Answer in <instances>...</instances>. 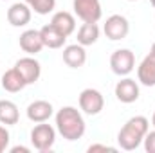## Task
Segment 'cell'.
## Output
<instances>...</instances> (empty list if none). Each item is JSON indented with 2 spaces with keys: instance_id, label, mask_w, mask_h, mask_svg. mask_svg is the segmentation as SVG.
Wrapping results in <instances>:
<instances>
[{
  "instance_id": "7",
  "label": "cell",
  "mask_w": 155,
  "mask_h": 153,
  "mask_svg": "<svg viewBox=\"0 0 155 153\" xmlns=\"http://www.w3.org/2000/svg\"><path fill=\"white\" fill-rule=\"evenodd\" d=\"M103 31L107 34V38L112 40V41H119V40L126 38L128 33H130V24L128 20L123 16V15H112L107 18L105 25H103Z\"/></svg>"
},
{
  "instance_id": "20",
  "label": "cell",
  "mask_w": 155,
  "mask_h": 153,
  "mask_svg": "<svg viewBox=\"0 0 155 153\" xmlns=\"http://www.w3.org/2000/svg\"><path fill=\"white\" fill-rule=\"evenodd\" d=\"M29 5H31V9H33L35 13H38V15H49V13L54 11L56 0H33Z\"/></svg>"
},
{
  "instance_id": "16",
  "label": "cell",
  "mask_w": 155,
  "mask_h": 153,
  "mask_svg": "<svg viewBox=\"0 0 155 153\" xmlns=\"http://www.w3.org/2000/svg\"><path fill=\"white\" fill-rule=\"evenodd\" d=\"M40 34H41V40H43V45L49 47V49H61L65 45V40L67 36L61 34L52 24H47L40 29Z\"/></svg>"
},
{
  "instance_id": "23",
  "label": "cell",
  "mask_w": 155,
  "mask_h": 153,
  "mask_svg": "<svg viewBox=\"0 0 155 153\" xmlns=\"http://www.w3.org/2000/svg\"><path fill=\"white\" fill-rule=\"evenodd\" d=\"M87 151L88 153H94V151H116V148L107 146V144H90V146L87 148Z\"/></svg>"
},
{
  "instance_id": "13",
  "label": "cell",
  "mask_w": 155,
  "mask_h": 153,
  "mask_svg": "<svg viewBox=\"0 0 155 153\" xmlns=\"http://www.w3.org/2000/svg\"><path fill=\"white\" fill-rule=\"evenodd\" d=\"M137 81L144 86H155V52L144 56L137 67Z\"/></svg>"
},
{
  "instance_id": "11",
  "label": "cell",
  "mask_w": 155,
  "mask_h": 153,
  "mask_svg": "<svg viewBox=\"0 0 155 153\" xmlns=\"http://www.w3.org/2000/svg\"><path fill=\"white\" fill-rule=\"evenodd\" d=\"M18 43H20V49H22L24 52H27L29 56L38 54L40 50L45 47V45H43V40H41V34H40V31H36V29H27V31H24V33L20 34Z\"/></svg>"
},
{
  "instance_id": "22",
  "label": "cell",
  "mask_w": 155,
  "mask_h": 153,
  "mask_svg": "<svg viewBox=\"0 0 155 153\" xmlns=\"http://www.w3.org/2000/svg\"><path fill=\"white\" fill-rule=\"evenodd\" d=\"M144 150L148 153H155V130L153 132H150L148 130V133L144 135Z\"/></svg>"
},
{
  "instance_id": "4",
  "label": "cell",
  "mask_w": 155,
  "mask_h": 153,
  "mask_svg": "<svg viewBox=\"0 0 155 153\" xmlns=\"http://www.w3.org/2000/svg\"><path fill=\"white\" fill-rule=\"evenodd\" d=\"M72 9L79 20L90 24H97L103 15L99 0H72Z\"/></svg>"
},
{
  "instance_id": "19",
  "label": "cell",
  "mask_w": 155,
  "mask_h": 153,
  "mask_svg": "<svg viewBox=\"0 0 155 153\" xmlns=\"http://www.w3.org/2000/svg\"><path fill=\"white\" fill-rule=\"evenodd\" d=\"M99 40V27L97 24H90V22H83V25L78 31V43L83 47H88L92 43H96Z\"/></svg>"
},
{
  "instance_id": "14",
  "label": "cell",
  "mask_w": 155,
  "mask_h": 153,
  "mask_svg": "<svg viewBox=\"0 0 155 153\" xmlns=\"http://www.w3.org/2000/svg\"><path fill=\"white\" fill-rule=\"evenodd\" d=\"M63 63L67 65V67H71V69H79V67H83L85 65V61H87V50H85V47L83 45H79V43H74V45H67L65 49H63Z\"/></svg>"
},
{
  "instance_id": "27",
  "label": "cell",
  "mask_w": 155,
  "mask_h": 153,
  "mask_svg": "<svg viewBox=\"0 0 155 153\" xmlns=\"http://www.w3.org/2000/svg\"><path fill=\"white\" fill-rule=\"evenodd\" d=\"M150 4H152V5L155 7V0H150Z\"/></svg>"
},
{
  "instance_id": "9",
  "label": "cell",
  "mask_w": 155,
  "mask_h": 153,
  "mask_svg": "<svg viewBox=\"0 0 155 153\" xmlns=\"http://www.w3.org/2000/svg\"><path fill=\"white\" fill-rule=\"evenodd\" d=\"M116 97L124 105L135 103L139 99V83L132 77H123L116 85Z\"/></svg>"
},
{
  "instance_id": "25",
  "label": "cell",
  "mask_w": 155,
  "mask_h": 153,
  "mask_svg": "<svg viewBox=\"0 0 155 153\" xmlns=\"http://www.w3.org/2000/svg\"><path fill=\"white\" fill-rule=\"evenodd\" d=\"M152 124H153V128H155V110H153V115H152Z\"/></svg>"
},
{
  "instance_id": "8",
  "label": "cell",
  "mask_w": 155,
  "mask_h": 153,
  "mask_svg": "<svg viewBox=\"0 0 155 153\" xmlns=\"http://www.w3.org/2000/svg\"><path fill=\"white\" fill-rule=\"evenodd\" d=\"M15 69L22 74L25 85H33L36 83L41 76V65L33 58V56H25V58H20L16 63H15Z\"/></svg>"
},
{
  "instance_id": "12",
  "label": "cell",
  "mask_w": 155,
  "mask_h": 153,
  "mask_svg": "<svg viewBox=\"0 0 155 153\" xmlns=\"http://www.w3.org/2000/svg\"><path fill=\"white\" fill-rule=\"evenodd\" d=\"M52 114H54L52 105L49 101H43V99L33 101L27 106V119L33 121V122H45L52 117Z\"/></svg>"
},
{
  "instance_id": "24",
  "label": "cell",
  "mask_w": 155,
  "mask_h": 153,
  "mask_svg": "<svg viewBox=\"0 0 155 153\" xmlns=\"http://www.w3.org/2000/svg\"><path fill=\"white\" fill-rule=\"evenodd\" d=\"M18 151L29 153L31 150H29V148H25V146H15V148H11V153H18Z\"/></svg>"
},
{
  "instance_id": "5",
  "label": "cell",
  "mask_w": 155,
  "mask_h": 153,
  "mask_svg": "<svg viewBox=\"0 0 155 153\" xmlns=\"http://www.w3.org/2000/svg\"><path fill=\"white\" fill-rule=\"evenodd\" d=\"M110 69L117 76H128L135 69V54L130 49H117L110 56Z\"/></svg>"
},
{
  "instance_id": "29",
  "label": "cell",
  "mask_w": 155,
  "mask_h": 153,
  "mask_svg": "<svg viewBox=\"0 0 155 153\" xmlns=\"http://www.w3.org/2000/svg\"><path fill=\"white\" fill-rule=\"evenodd\" d=\"M128 2H135V0H128Z\"/></svg>"
},
{
  "instance_id": "3",
  "label": "cell",
  "mask_w": 155,
  "mask_h": 153,
  "mask_svg": "<svg viewBox=\"0 0 155 153\" xmlns=\"http://www.w3.org/2000/svg\"><path fill=\"white\" fill-rule=\"evenodd\" d=\"M56 142V130L45 122H36V126L31 130V144L35 150L41 153H47L52 150Z\"/></svg>"
},
{
  "instance_id": "2",
  "label": "cell",
  "mask_w": 155,
  "mask_h": 153,
  "mask_svg": "<svg viewBox=\"0 0 155 153\" xmlns=\"http://www.w3.org/2000/svg\"><path fill=\"white\" fill-rule=\"evenodd\" d=\"M56 130L67 141H78L85 135L87 124L81 112L74 106H61L56 112Z\"/></svg>"
},
{
  "instance_id": "15",
  "label": "cell",
  "mask_w": 155,
  "mask_h": 153,
  "mask_svg": "<svg viewBox=\"0 0 155 153\" xmlns=\"http://www.w3.org/2000/svg\"><path fill=\"white\" fill-rule=\"evenodd\" d=\"M51 24H52L61 34H65L67 38L76 31V18H74V15H71L69 11H58V13H54L52 18H51Z\"/></svg>"
},
{
  "instance_id": "6",
  "label": "cell",
  "mask_w": 155,
  "mask_h": 153,
  "mask_svg": "<svg viewBox=\"0 0 155 153\" xmlns=\"http://www.w3.org/2000/svg\"><path fill=\"white\" fill-rule=\"evenodd\" d=\"M79 108L87 115H97L105 108V97L99 90L96 88H85L79 94Z\"/></svg>"
},
{
  "instance_id": "10",
  "label": "cell",
  "mask_w": 155,
  "mask_h": 153,
  "mask_svg": "<svg viewBox=\"0 0 155 153\" xmlns=\"http://www.w3.org/2000/svg\"><path fill=\"white\" fill-rule=\"evenodd\" d=\"M31 15H33V9L29 4L16 2L7 9V22L13 27H24L31 22Z\"/></svg>"
},
{
  "instance_id": "26",
  "label": "cell",
  "mask_w": 155,
  "mask_h": 153,
  "mask_svg": "<svg viewBox=\"0 0 155 153\" xmlns=\"http://www.w3.org/2000/svg\"><path fill=\"white\" fill-rule=\"evenodd\" d=\"M150 52H155V43L152 45V49H150Z\"/></svg>"
},
{
  "instance_id": "17",
  "label": "cell",
  "mask_w": 155,
  "mask_h": 153,
  "mask_svg": "<svg viewBox=\"0 0 155 153\" xmlns=\"http://www.w3.org/2000/svg\"><path fill=\"white\" fill-rule=\"evenodd\" d=\"M25 86H27V85H25L22 74H20L15 67L4 72V76H2V88H4L5 92L16 94V92H20V90H24Z\"/></svg>"
},
{
  "instance_id": "28",
  "label": "cell",
  "mask_w": 155,
  "mask_h": 153,
  "mask_svg": "<svg viewBox=\"0 0 155 153\" xmlns=\"http://www.w3.org/2000/svg\"><path fill=\"white\" fill-rule=\"evenodd\" d=\"M24 2H25V4H31V2H33V0H24Z\"/></svg>"
},
{
  "instance_id": "21",
  "label": "cell",
  "mask_w": 155,
  "mask_h": 153,
  "mask_svg": "<svg viewBox=\"0 0 155 153\" xmlns=\"http://www.w3.org/2000/svg\"><path fill=\"white\" fill-rule=\"evenodd\" d=\"M9 141H11V135H9V130L5 126H0V153H4L9 146Z\"/></svg>"
},
{
  "instance_id": "18",
  "label": "cell",
  "mask_w": 155,
  "mask_h": 153,
  "mask_svg": "<svg viewBox=\"0 0 155 153\" xmlns=\"http://www.w3.org/2000/svg\"><path fill=\"white\" fill-rule=\"evenodd\" d=\"M20 121L18 106L9 99H0V122L5 126H13Z\"/></svg>"
},
{
  "instance_id": "1",
  "label": "cell",
  "mask_w": 155,
  "mask_h": 153,
  "mask_svg": "<svg viewBox=\"0 0 155 153\" xmlns=\"http://www.w3.org/2000/svg\"><path fill=\"white\" fill-rule=\"evenodd\" d=\"M150 130V121L144 115H135L124 122L117 133V144L124 151H134L144 141V135Z\"/></svg>"
}]
</instances>
